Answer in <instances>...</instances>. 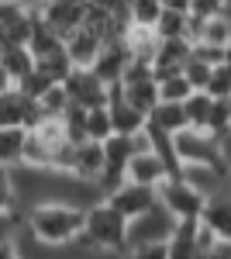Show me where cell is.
Listing matches in <instances>:
<instances>
[{"label":"cell","mask_w":231,"mask_h":259,"mask_svg":"<svg viewBox=\"0 0 231 259\" xmlns=\"http://www.w3.org/2000/svg\"><path fill=\"white\" fill-rule=\"evenodd\" d=\"M0 4H14V0H0Z\"/></svg>","instance_id":"cell-42"},{"label":"cell","mask_w":231,"mask_h":259,"mask_svg":"<svg viewBox=\"0 0 231 259\" xmlns=\"http://www.w3.org/2000/svg\"><path fill=\"white\" fill-rule=\"evenodd\" d=\"M124 259H169V249H166V242L162 245H138V249H128Z\"/></svg>","instance_id":"cell-34"},{"label":"cell","mask_w":231,"mask_h":259,"mask_svg":"<svg viewBox=\"0 0 231 259\" xmlns=\"http://www.w3.org/2000/svg\"><path fill=\"white\" fill-rule=\"evenodd\" d=\"M18 4H24V7H28V11H41V7H45V4H49V0H18Z\"/></svg>","instance_id":"cell-39"},{"label":"cell","mask_w":231,"mask_h":259,"mask_svg":"<svg viewBox=\"0 0 231 259\" xmlns=\"http://www.w3.org/2000/svg\"><path fill=\"white\" fill-rule=\"evenodd\" d=\"M0 259H21V256H18V249H14V242L0 245Z\"/></svg>","instance_id":"cell-38"},{"label":"cell","mask_w":231,"mask_h":259,"mask_svg":"<svg viewBox=\"0 0 231 259\" xmlns=\"http://www.w3.org/2000/svg\"><path fill=\"white\" fill-rule=\"evenodd\" d=\"M69 104H73V97H69L66 83H56V87H49V90H45V94L38 97V107H41V114H45V118H66Z\"/></svg>","instance_id":"cell-24"},{"label":"cell","mask_w":231,"mask_h":259,"mask_svg":"<svg viewBox=\"0 0 231 259\" xmlns=\"http://www.w3.org/2000/svg\"><path fill=\"white\" fill-rule=\"evenodd\" d=\"M183 73H187V80H190L193 90H207V87H211V76H214V66L193 56V59L187 62V69H183Z\"/></svg>","instance_id":"cell-30"},{"label":"cell","mask_w":231,"mask_h":259,"mask_svg":"<svg viewBox=\"0 0 231 259\" xmlns=\"http://www.w3.org/2000/svg\"><path fill=\"white\" fill-rule=\"evenodd\" d=\"M86 132H90L94 142H107L114 135V121H111V107H107V104H104V107H90V114H86Z\"/></svg>","instance_id":"cell-26"},{"label":"cell","mask_w":231,"mask_h":259,"mask_svg":"<svg viewBox=\"0 0 231 259\" xmlns=\"http://www.w3.org/2000/svg\"><path fill=\"white\" fill-rule=\"evenodd\" d=\"M207 132L211 135L231 132V97H214V111H211V121H207Z\"/></svg>","instance_id":"cell-29"},{"label":"cell","mask_w":231,"mask_h":259,"mask_svg":"<svg viewBox=\"0 0 231 259\" xmlns=\"http://www.w3.org/2000/svg\"><path fill=\"white\" fill-rule=\"evenodd\" d=\"M31 128H0V166H21L24 162V145H28Z\"/></svg>","instance_id":"cell-20"},{"label":"cell","mask_w":231,"mask_h":259,"mask_svg":"<svg viewBox=\"0 0 231 259\" xmlns=\"http://www.w3.org/2000/svg\"><path fill=\"white\" fill-rule=\"evenodd\" d=\"M66 90H69V97L76 100L79 107H104L107 100H111V87L97 76L90 66H73V73L66 76Z\"/></svg>","instance_id":"cell-6"},{"label":"cell","mask_w":231,"mask_h":259,"mask_svg":"<svg viewBox=\"0 0 231 259\" xmlns=\"http://www.w3.org/2000/svg\"><path fill=\"white\" fill-rule=\"evenodd\" d=\"M207 94H211V97H231V62L214 66V76H211Z\"/></svg>","instance_id":"cell-32"},{"label":"cell","mask_w":231,"mask_h":259,"mask_svg":"<svg viewBox=\"0 0 231 259\" xmlns=\"http://www.w3.org/2000/svg\"><path fill=\"white\" fill-rule=\"evenodd\" d=\"M159 200H162L179 221L204 218V207H207V194H200L183 173H173V177H166L159 183Z\"/></svg>","instance_id":"cell-4"},{"label":"cell","mask_w":231,"mask_h":259,"mask_svg":"<svg viewBox=\"0 0 231 259\" xmlns=\"http://www.w3.org/2000/svg\"><path fill=\"white\" fill-rule=\"evenodd\" d=\"M18 200V187H14V177L7 166H0V214L11 211V204Z\"/></svg>","instance_id":"cell-33"},{"label":"cell","mask_w":231,"mask_h":259,"mask_svg":"<svg viewBox=\"0 0 231 259\" xmlns=\"http://www.w3.org/2000/svg\"><path fill=\"white\" fill-rule=\"evenodd\" d=\"M107 200H111L128 221H135L138 214H145L149 207L159 204V187H145V183H131V180H128V183H124L121 190H114Z\"/></svg>","instance_id":"cell-10"},{"label":"cell","mask_w":231,"mask_h":259,"mask_svg":"<svg viewBox=\"0 0 231 259\" xmlns=\"http://www.w3.org/2000/svg\"><path fill=\"white\" fill-rule=\"evenodd\" d=\"M204 259H231V242L228 239H217V245H214Z\"/></svg>","instance_id":"cell-36"},{"label":"cell","mask_w":231,"mask_h":259,"mask_svg":"<svg viewBox=\"0 0 231 259\" xmlns=\"http://www.w3.org/2000/svg\"><path fill=\"white\" fill-rule=\"evenodd\" d=\"M128 62H131V45H128V35H124V38L104 41V49H100V56H97V62L90 66V69H94L107 87H117V83L124 80Z\"/></svg>","instance_id":"cell-8"},{"label":"cell","mask_w":231,"mask_h":259,"mask_svg":"<svg viewBox=\"0 0 231 259\" xmlns=\"http://www.w3.org/2000/svg\"><path fill=\"white\" fill-rule=\"evenodd\" d=\"M86 114H90V111H86V107H79L76 100H73V104H69V111H66V135H69V142H73V145H79V142H86L90 139V132H86Z\"/></svg>","instance_id":"cell-28"},{"label":"cell","mask_w":231,"mask_h":259,"mask_svg":"<svg viewBox=\"0 0 231 259\" xmlns=\"http://www.w3.org/2000/svg\"><path fill=\"white\" fill-rule=\"evenodd\" d=\"M56 83H59L56 76H52L49 69H41V66H38V69H35V73H31L28 80H21L18 87H21V90H24V94H28V97H35V100H38L41 94H45L49 87H56Z\"/></svg>","instance_id":"cell-31"},{"label":"cell","mask_w":231,"mask_h":259,"mask_svg":"<svg viewBox=\"0 0 231 259\" xmlns=\"http://www.w3.org/2000/svg\"><path fill=\"white\" fill-rule=\"evenodd\" d=\"M45 118L38 107V100L28 97L21 87H11L0 94V128H35L38 121Z\"/></svg>","instance_id":"cell-5"},{"label":"cell","mask_w":231,"mask_h":259,"mask_svg":"<svg viewBox=\"0 0 231 259\" xmlns=\"http://www.w3.org/2000/svg\"><path fill=\"white\" fill-rule=\"evenodd\" d=\"M121 90H124V97L131 100L138 111H145V114H152L155 107H159V80H155V76L135 80V83H121Z\"/></svg>","instance_id":"cell-22"},{"label":"cell","mask_w":231,"mask_h":259,"mask_svg":"<svg viewBox=\"0 0 231 259\" xmlns=\"http://www.w3.org/2000/svg\"><path fill=\"white\" fill-rule=\"evenodd\" d=\"M86 228V207L69 200H41L28 211V232L41 245H73Z\"/></svg>","instance_id":"cell-1"},{"label":"cell","mask_w":231,"mask_h":259,"mask_svg":"<svg viewBox=\"0 0 231 259\" xmlns=\"http://www.w3.org/2000/svg\"><path fill=\"white\" fill-rule=\"evenodd\" d=\"M100 49H104V35H100L97 28H90V24L76 28V31L66 38V52H69L73 66H94L97 56H100Z\"/></svg>","instance_id":"cell-14"},{"label":"cell","mask_w":231,"mask_h":259,"mask_svg":"<svg viewBox=\"0 0 231 259\" xmlns=\"http://www.w3.org/2000/svg\"><path fill=\"white\" fill-rule=\"evenodd\" d=\"M193 94L187 73H173V76H162L159 80V100H173V104H183V100Z\"/></svg>","instance_id":"cell-27"},{"label":"cell","mask_w":231,"mask_h":259,"mask_svg":"<svg viewBox=\"0 0 231 259\" xmlns=\"http://www.w3.org/2000/svg\"><path fill=\"white\" fill-rule=\"evenodd\" d=\"M166 0H131V24L135 28H155L162 18Z\"/></svg>","instance_id":"cell-25"},{"label":"cell","mask_w":231,"mask_h":259,"mask_svg":"<svg viewBox=\"0 0 231 259\" xmlns=\"http://www.w3.org/2000/svg\"><path fill=\"white\" fill-rule=\"evenodd\" d=\"M107 107H111L114 132H121V135H138V132H145V124H149V114H145V111H138L135 104L124 97L121 83H117V87H111V100H107Z\"/></svg>","instance_id":"cell-12"},{"label":"cell","mask_w":231,"mask_h":259,"mask_svg":"<svg viewBox=\"0 0 231 259\" xmlns=\"http://www.w3.org/2000/svg\"><path fill=\"white\" fill-rule=\"evenodd\" d=\"M104 173V142H79L76 145V166H73V180L79 183H97Z\"/></svg>","instance_id":"cell-16"},{"label":"cell","mask_w":231,"mask_h":259,"mask_svg":"<svg viewBox=\"0 0 231 259\" xmlns=\"http://www.w3.org/2000/svg\"><path fill=\"white\" fill-rule=\"evenodd\" d=\"M149 128L179 135L183 128H190V121H187V107H183V104H173V100H159V107L149 114Z\"/></svg>","instance_id":"cell-19"},{"label":"cell","mask_w":231,"mask_h":259,"mask_svg":"<svg viewBox=\"0 0 231 259\" xmlns=\"http://www.w3.org/2000/svg\"><path fill=\"white\" fill-rule=\"evenodd\" d=\"M11 232H14V214H11V211H4V214H0V245H7V242H11Z\"/></svg>","instance_id":"cell-35"},{"label":"cell","mask_w":231,"mask_h":259,"mask_svg":"<svg viewBox=\"0 0 231 259\" xmlns=\"http://www.w3.org/2000/svg\"><path fill=\"white\" fill-rule=\"evenodd\" d=\"M176 156H179V166H190V162H224L221 159L217 135L200 132V128H183L176 135Z\"/></svg>","instance_id":"cell-7"},{"label":"cell","mask_w":231,"mask_h":259,"mask_svg":"<svg viewBox=\"0 0 231 259\" xmlns=\"http://www.w3.org/2000/svg\"><path fill=\"white\" fill-rule=\"evenodd\" d=\"M190 59H193V41L190 38H162L159 41V52H155V62H152L155 80L183 73Z\"/></svg>","instance_id":"cell-11"},{"label":"cell","mask_w":231,"mask_h":259,"mask_svg":"<svg viewBox=\"0 0 231 259\" xmlns=\"http://www.w3.org/2000/svg\"><path fill=\"white\" fill-rule=\"evenodd\" d=\"M166 177H173L169 162L162 159L155 149H138L131 162H128V180L131 183H145V187H159Z\"/></svg>","instance_id":"cell-13"},{"label":"cell","mask_w":231,"mask_h":259,"mask_svg":"<svg viewBox=\"0 0 231 259\" xmlns=\"http://www.w3.org/2000/svg\"><path fill=\"white\" fill-rule=\"evenodd\" d=\"M86 14H90V0H49L41 7V18L49 21L62 38H69L76 28H83Z\"/></svg>","instance_id":"cell-9"},{"label":"cell","mask_w":231,"mask_h":259,"mask_svg":"<svg viewBox=\"0 0 231 259\" xmlns=\"http://www.w3.org/2000/svg\"><path fill=\"white\" fill-rule=\"evenodd\" d=\"M217 14H224L231 21V0H221V7H217Z\"/></svg>","instance_id":"cell-40"},{"label":"cell","mask_w":231,"mask_h":259,"mask_svg":"<svg viewBox=\"0 0 231 259\" xmlns=\"http://www.w3.org/2000/svg\"><path fill=\"white\" fill-rule=\"evenodd\" d=\"M169 7H183V11H190L193 0H169Z\"/></svg>","instance_id":"cell-41"},{"label":"cell","mask_w":231,"mask_h":259,"mask_svg":"<svg viewBox=\"0 0 231 259\" xmlns=\"http://www.w3.org/2000/svg\"><path fill=\"white\" fill-rule=\"evenodd\" d=\"M183 107H187V121H190V128H200V132H207V121H211V111H214V97L207 90H193L190 97L183 100Z\"/></svg>","instance_id":"cell-23"},{"label":"cell","mask_w":231,"mask_h":259,"mask_svg":"<svg viewBox=\"0 0 231 259\" xmlns=\"http://www.w3.org/2000/svg\"><path fill=\"white\" fill-rule=\"evenodd\" d=\"M0 66L14 76V83H21L38 69V59H35V52L28 45H4L0 49Z\"/></svg>","instance_id":"cell-18"},{"label":"cell","mask_w":231,"mask_h":259,"mask_svg":"<svg viewBox=\"0 0 231 259\" xmlns=\"http://www.w3.org/2000/svg\"><path fill=\"white\" fill-rule=\"evenodd\" d=\"M200 221L211 228L217 239H228L231 242V183L207 197V207H204V218H200Z\"/></svg>","instance_id":"cell-15"},{"label":"cell","mask_w":231,"mask_h":259,"mask_svg":"<svg viewBox=\"0 0 231 259\" xmlns=\"http://www.w3.org/2000/svg\"><path fill=\"white\" fill-rule=\"evenodd\" d=\"M128 225L131 221L117 211L111 200H97L86 207V228L76 239L79 249H100V252H128Z\"/></svg>","instance_id":"cell-2"},{"label":"cell","mask_w":231,"mask_h":259,"mask_svg":"<svg viewBox=\"0 0 231 259\" xmlns=\"http://www.w3.org/2000/svg\"><path fill=\"white\" fill-rule=\"evenodd\" d=\"M190 24H193V11L183 7H162V18L155 24V35L159 38H190Z\"/></svg>","instance_id":"cell-21"},{"label":"cell","mask_w":231,"mask_h":259,"mask_svg":"<svg viewBox=\"0 0 231 259\" xmlns=\"http://www.w3.org/2000/svg\"><path fill=\"white\" fill-rule=\"evenodd\" d=\"M176 225H179V218H176L173 211L159 200L155 207H149L145 214H138L131 225H128V249H138V245H162V242L173 239Z\"/></svg>","instance_id":"cell-3"},{"label":"cell","mask_w":231,"mask_h":259,"mask_svg":"<svg viewBox=\"0 0 231 259\" xmlns=\"http://www.w3.org/2000/svg\"><path fill=\"white\" fill-rule=\"evenodd\" d=\"M166 249H169V259H200V218L179 221Z\"/></svg>","instance_id":"cell-17"},{"label":"cell","mask_w":231,"mask_h":259,"mask_svg":"<svg viewBox=\"0 0 231 259\" xmlns=\"http://www.w3.org/2000/svg\"><path fill=\"white\" fill-rule=\"evenodd\" d=\"M11 87H18V83H14V76L0 66V94H4V90H11Z\"/></svg>","instance_id":"cell-37"}]
</instances>
